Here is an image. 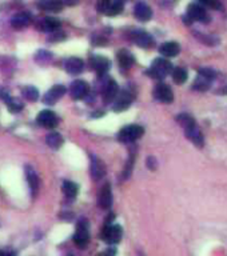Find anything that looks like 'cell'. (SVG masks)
I'll return each instance as SVG.
<instances>
[{"mask_svg": "<svg viewBox=\"0 0 227 256\" xmlns=\"http://www.w3.org/2000/svg\"><path fill=\"white\" fill-rule=\"evenodd\" d=\"M178 122L181 123V126L183 127L184 135L187 136V139L190 142H193L195 146L198 147H203V135L201 132V129L198 127L197 122L194 120L188 113H181L178 116Z\"/></svg>", "mask_w": 227, "mask_h": 256, "instance_id": "obj_1", "label": "cell"}, {"mask_svg": "<svg viewBox=\"0 0 227 256\" xmlns=\"http://www.w3.org/2000/svg\"><path fill=\"white\" fill-rule=\"evenodd\" d=\"M173 64L170 63L168 60L158 58V59L154 60V63L151 64V67L147 71V75L150 78L157 80L164 79L168 74L173 72Z\"/></svg>", "mask_w": 227, "mask_h": 256, "instance_id": "obj_2", "label": "cell"}, {"mask_svg": "<svg viewBox=\"0 0 227 256\" xmlns=\"http://www.w3.org/2000/svg\"><path fill=\"white\" fill-rule=\"evenodd\" d=\"M143 127L140 126H136V124L126 126L118 132V140L122 143H133L135 140H138L143 135Z\"/></svg>", "mask_w": 227, "mask_h": 256, "instance_id": "obj_3", "label": "cell"}, {"mask_svg": "<svg viewBox=\"0 0 227 256\" xmlns=\"http://www.w3.org/2000/svg\"><path fill=\"white\" fill-rule=\"evenodd\" d=\"M90 241V231H89V223L87 220H79L78 226H76V231L74 235V243L79 248H84L89 244Z\"/></svg>", "mask_w": 227, "mask_h": 256, "instance_id": "obj_4", "label": "cell"}, {"mask_svg": "<svg viewBox=\"0 0 227 256\" xmlns=\"http://www.w3.org/2000/svg\"><path fill=\"white\" fill-rule=\"evenodd\" d=\"M122 235H123L122 227L118 224H106L102 232V239L110 244H116L122 240Z\"/></svg>", "mask_w": 227, "mask_h": 256, "instance_id": "obj_5", "label": "cell"}, {"mask_svg": "<svg viewBox=\"0 0 227 256\" xmlns=\"http://www.w3.org/2000/svg\"><path fill=\"white\" fill-rule=\"evenodd\" d=\"M186 20H190V21H201V23H210V15L204 11L203 7H201L199 4H190L187 8V15L184 18Z\"/></svg>", "mask_w": 227, "mask_h": 256, "instance_id": "obj_6", "label": "cell"}, {"mask_svg": "<svg viewBox=\"0 0 227 256\" xmlns=\"http://www.w3.org/2000/svg\"><path fill=\"white\" fill-rule=\"evenodd\" d=\"M134 99V94L129 89H123V91H120L119 95L115 99V102H114V111L115 112H122V111H126V109L129 108L130 104L133 103Z\"/></svg>", "mask_w": 227, "mask_h": 256, "instance_id": "obj_7", "label": "cell"}, {"mask_svg": "<svg viewBox=\"0 0 227 256\" xmlns=\"http://www.w3.org/2000/svg\"><path fill=\"white\" fill-rule=\"evenodd\" d=\"M154 98L159 100V102H162V103H171L174 100L173 89L170 88V85H167V84H157L155 88H154Z\"/></svg>", "mask_w": 227, "mask_h": 256, "instance_id": "obj_8", "label": "cell"}, {"mask_svg": "<svg viewBox=\"0 0 227 256\" xmlns=\"http://www.w3.org/2000/svg\"><path fill=\"white\" fill-rule=\"evenodd\" d=\"M36 122L45 128H55L59 123V119L56 116V113L54 111L49 109H43L39 115L36 116Z\"/></svg>", "mask_w": 227, "mask_h": 256, "instance_id": "obj_9", "label": "cell"}, {"mask_svg": "<svg viewBox=\"0 0 227 256\" xmlns=\"http://www.w3.org/2000/svg\"><path fill=\"white\" fill-rule=\"evenodd\" d=\"M89 84L84 80H75L74 83L71 84V88H69V94H71V98L75 99V100H80L83 99L84 96H87L89 94Z\"/></svg>", "mask_w": 227, "mask_h": 256, "instance_id": "obj_10", "label": "cell"}, {"mask_svg": "<svg viewBox=\"0 0 227 256\" xmlns=\"http://www.w3.org/2000/svg\"><path fill=\"white\" fill-rule=\"evenodd\" d=\"M66 94V87L65 85H62V84H56L54 85L52 88L47 91V94L45 95V98H43V102L47 106H52L55 104L58 100H59L63 95Z\"/></svg>", "mask_w": 227, "mask_h": 256, "instance_id": "obj_11", "label": "cell"}, {"mask_svg": "<svg viewBox=\"0 0 227 256\" xmlns=\"http://www.w3.org/2000/svg\"><path fill=\"white\" fill-rule=\"evenodd\" d=\"M131 39L142 48H151L154 45V39L151 35H148L146 31H133L131 32Z\"/></svg>", "mask_w": 227, "mask_h": 256, "instance_id": "obj_12", "label": "cell"}, {"mask_svg": "<svg viewBox=\"0 0 227 256\" xmlns=\"http://www.w3.org/2000/svg\"><path fill=\"white\" fill-rule=\"evenodd\" d=\"M98 202L100 208H103V210H109L111 207V204H113V192H111V186H110L109 183L103 184V187L100 188Z\"/></svg>", "mask_w": 227, "mask_h": 256, "instance_id": "obj_13", "label": "cell"}, {"mask_svg": "<svg viewBox=\"0 0 227 256\" xmlns=\"http://www.w3.org/2000/svg\"><path fill=\"white\" fill-rule=\"evenodd\" d=\"M119 95V87L115 80H109L103 87V100L104 103H111Z\"/></svg>", "mask_w": 227, "mask_h": 256, "instance_id": "obj_14", "label": "cell"}, {"mask_svg": "<svg viewBox=\"0 0 227 256\" xmlns=\"http://www.w3.org/2000/svg\"><path fill=\"white\" fill-rule=\"evenodd\" d=\"M31 21H32V15L30 12H19L11 19V25L15 30H22V28H25L27 25H30Z\"/></svg>", "mask_w": 227, "mask_h": 256, "instance_id": "obj_15", "label": "cell"}, {"mask_svg": "<svg viewBox=\"0 0 227 256\" xmlns=\"http://www.w3.org/2000/svg\"><path fill=\"white\" fill-rule=\"evenodd\" d=\"M36 4L40 10L48 11V12H59L65 5L63 0H38Z\"/></svg>", "mask_w": 227, "mask_h": 256, "instance_id": "obj_16", "label": "cell"}, {"mask_svg": "<svg viewBox=\"0 0 227 256\" xmlns=\"http://www.w3.org/2000/svg\"><path fill=\"white\" fill-rule=\"evenodd\" d=\"M106 175V166L99 158L92 156L91 159V176L94 180H100Z\"/></svg>", "mask_w": 227, "mask_h": 256, "instance_id": "obj_17", "label": "cell"}, {"mask_svg": "<svg viewBox=\"0 0 227 256\" xmlns=\"http://www.w3.org/2000/svg\"><path fill=\"white\" fill-rule=\"evenodd\" d=\"M65 68L69 75H79L84 68L83 60L79 58H68L66 60Z\"/></svg>", "mask_w": 227, "mask_h": 256, "instance_id": "obj_18", "label": "cell"}, {"mask_svg": "<svg viewBox=\"0 0 227 256\" xmlns=\"http://www.w3.org/2000/svg\"><path fill=\"white\" fill-rule=\"evenodd\" d=\"M91 67L98 72L99 75H104L111 67L109 59H106L103 56H94L91 59Z\"/></svg>", "mask_w": 227, "mask_h": 256, "instance_id": "obj_19", "label": "cell"}, {"mask_svg": "<svg viewBox=\"0 0 227 256\" xmlns=\"http://www.w3.org/2000/svg\"><path fill=\"white\" fill-rule=\"evenodd\" d=\"M134 15L140 21H148L153 16V11L146 3H138L134 8Z\"/></svg>", "mask_w": 227, "mask_h": 256, "instance_id": "obj_20", "label": "cell"}, {"mask_svg": "<svg viewBox=\"0 0 227 256\" xmlns=\"http://www.w3.org/2000/svg\"><path fill=\"white\" fill-rule=\"evenodd\" d=\"M159 52L166 58H175L181 52V47L177 42H166L159 47Z\"/></svg>", "mask_w": 227, "mask_h": 256, "instance_id": "obj_21", "label": "cell"}, {"mask_svg": "<svg viewBox=\"0 0 227 256\" xmlns=\"http://www.w3.org/2000/svg\"><path fill=\"white\" fill-rule=\"evenodd\" d=\"M24 172H25V177H27V182H28V186L31 188V192L32 193H36L38 190H39V177L35 172V170L31 166H25L24 167Z\"/></svg>", "mask_w": 227, "mask_h": 256, "instance_id": "obj_22", "label": "cell"}, {"mask_svg": "<svg viewBox=\"0 0 227 256\" xmlns=\"http://www.w3.org/2000/svg\"><path fill=\"white\" fill-rule=\"evenodd\" d=\"M116 59H118V63L120 64L122 68H130L135 63L133 54L130 51H127V49H120V51H118L116 52Z\"/></svg>", "mask_w": 227, "mask_h": 256, "instance_id": "obj_23", "label": "cell"}, {"mask_svg": "<svg viewBox=\"0 0 227 256\" xmlns=\"http://www.w3.org/2000/svg\"><path fill=\"white\" fill-rule=\"evenodd\" d=\"M38 28L45 32H55L60 28V21L55 18H45L39 23Z\"/></svg>", "mask_w": 227, "mask_h": 256, "instance_id": "obj_24", "label": "cell"}, {"mask_svg": "<svg viewBox=\"0 0 227 256\" xmlns=\"http://www.w3.org/2000/svg\"><path fill=\"white\" fill-rule=\"evenodd\" d=\"M3 99H4L7 107H8V109H10L12 113L20 112V111L23 109V107H24V104L22 103L19 99L14 98V96H10L8 94H5L4 96H3Z\"/></svg>", "mask_w": 227, "mask_h": 256, "instance_id": "obj_25", "label": "cell"}, {"mask_svg": "<svg viewBox=\"0 0 227 256\" xmlns=\"http://www.w3.org/2000/svg\"><path fill=\"white\" fill-rule=\"evenodd\" d=\"M45 143L48 147H51L52 149H58L63 146V138L62 135L58 132H51L45 136Z\"/></svg>", "mask_w": 227, "mask_h": 256, "instance_id": "obj_26", "label": "cell"}, {"mask_svg": "<svg viewBox=\"0 0 227 256\" xmlns=\"http://www.w3.org/2000/svg\"><path fill=\"white\" fill-rule=\"evenodd\" d=\"M211 82L212 80L204 78L202 75H198V78L195 79V82H194L193 84V88L197 89V91H201V92L207 91V89L210 88V85H211Z\"/></svg>", "mask_w": 227, "mask_h": 256, "instance_id": "obj_27", "label": "cell"}, {"mask_svg": "<svg viewBox=\"0 0 227 256\" xmlns=\"http://www.w3.org/2000/svg\"><path fill=\"white\" fill-rule=\"evenodd\" d=\"M62 188H63V192H65L66 196L69 197V199H74L78 195V191H79V187L74 182H69V180H65Z\"/></svg>", "mask_w": 227, "mask_h": 256, "instance_id": "obj_28", "label": "cell"}, {"mask_svg": "<svg viewBox=\"0 0 227 256\" xmlns=\"http://www.w3.org/2000/svg\"><path fill=\"white\" fill-rule=\"evenodd\" d=\"M22 95L28 102H36L39 99V91L35 88L34 85H25V87H23L22 88Z\"/></svg>", "mask_w": 227, "mask_h": 256, "instance_id": "obj_29", "label": "cell"}, {"mask_svg": "<svg viewBox=\"0 0 227 256\" xmlns=\"http://www.w3.org/2000/svg\"><path fill=\"white\" fill-rule=\"evenodd\" d=\"M171 74H173L174 82H175L177 84H183L188 78L187 71L183 68V67H177V68H174Z\"/></svg>", "mask_w": 227, "mask_h": 256, "instance_id": "obj_30", "label": "cell"}, {"mask_svg": "<svg viewBox=\"0 0 227 256\" xmlns=\"http://www.w3.org/2000/svg\"><path fill=\"white\" fill-rule=\"evenodd\" d=\"M124 8V0H114L111 5H110L109 11H107V15L115 16L120 14Z\"/></svg>", "mask_w": 227, "mask_h": 256, "instance_id": "obj_31", "label": "cell"}, {"mask_svg": "<svg viewBox=\"0 0 227 256\" xmlns=\"http://www.w3.org/2000/svg\"><path fill=\"white\" fill-rule=\"evenodd\" d=\"M51 58H52L51 52H48V51H43V49H42V51H38L36 55H35V60L40 64L48 63L49 60H51Z\"/></svg>", "mask_w": 227, "mask_h": 256, "instance_id": "obj_32", "label": "cell"}, {"mask_svg": "<svg viewBox=\"0 0 227 256\" xmlns=\"http://www.w3.org/2000/svg\"><path fill=\"white\" fill-rule=\"evenodd\" d=\"M201 4H203L204 7H207V8H211V10H217L221 11L223 8L222 3L219 1V0H198Z\"/></svg>", "mask_w": 227, "mask_h": 256, "instance_id": "obj_33", "label": "cell"}, {"mask_svg": "<svg viewBox=\"0 0 227 256\" xmlns=\"http://www.w3.org/2000/svg\"><path fill=\"white\" fill-rule=\"evenodd\" d=\"M111 3H113L111 0H99L98 4H96V8H98L99 12H102V14H107V11H109Z\"/></svg>", "mask_w": 227, "mask_h": 256, "instance_id": "obj_34", "label": "cell"}, {"mask_svg": "<svg viewBox=\"0 0 227 256\" xmlns=\"http://www.w3.org/2000/svg\"><path fill=\"white\" fill-rule=\"evenodd\" d=\"M198 74L202 75V76H204V78H207V79L210 80H214L217 78V72L212 71L211 68H201L198 71Z\"/></svg>", "mask_w": 227, "mask_h": 256, "instance_id": "obj_35", "label": "cell"}, {"mask_svg": "<svg viewBox=\"0 0 227 256\" xmlns=\"http://www.w3.org/2000/svg\"><path fill=\"white\" fill-rule=\"evenodd\" d=\"M195 35H197L198 39H201L203 43H206V44H210V45L218 44L217 43L218 39L217 38H214V36H207V35H201V34H195Z\"/></svg>", "mask_w": 227, "mask_h": 256, "instance_id": "obj_36", "label": "cell"}, {"mask_svg": "<svg viewBox=\"0 0 227 256\" xmlns=\"http://www.w3.org/2000/svg\"><path fill=\"white\" fill-rule=\"evenodd\" d=\"M133 164H134V155H131L127 162V166L124 168V173H123V179H127V177L131 175V170H133Z\"/></svg>", "mask_w": 227, "mask_h": 256, "instance_id": "obj_37", "label": "cell"}, {"mask_svg": "<svg viewBox=\"0 0 227 256\" xmlns=\"http://www.w3.org/2000/svg\"><path fill=\"white\" fill-rule=\"evenodd\" d=\"M107 43V40L102 38V36H95L94 39H92V44L94 45H104Z\"/></svg>", "mask_w": 227, "mask_h": 256, "instance_id": "obj_38", "label": "cell"}, {"mask_svg": "<svg viewBox=\"0 0 227 256\" xmlns=\"http://www.w3.org/2000/svg\"><path fill=\"white\" fill-rule=\"evenodd\" d=\"M63 39H65V35L60 34V32H58V31L52 32V36L49 38V40H52V42H59V40H63Z\"/></svg>", "mask_w": 227, "mask_h": 256, "instance_id": "obj_39", "label": "cell"}, {"mask_svg": "<svg viewBox=\"0 0 227 256\" xmlns=\"http://www.w3.org/2000/svg\"><path fill=\"white\" fill-rule=\"evenodd\" d=\"M147 167L154 171V170H157V160L154 158H147Z\"/></svg>", "mask_w": 227, "mask_h": 256, "instance_id": "obj_40", "label": "cell"}, {"mask_svg": "<svg viewBox=\"0 0 227 256\" xmlns=\"http://www.w3.org/2000/svg\"><path fill=\"white\" fill-rule=\"evenodd\" d=\"M116 255V251H115V248H107L103 254H100L99 256H115Z\"/></svg>", "mask_w": 227, "mask_h": 256, "instance_id": "obj_41", "label": "cell"}, {"mask_svg": "<svg viewBox=\"0 0 227 256\" xmlns=\"http://www.w3.org/2000/svg\"><path fill=\"white\" fill-rule=\"evenodd\" d=\"M0 256H15L14 252H0Z\"/></svg>", "mask_w": 227, "mask_h": 256, "instance_id": "obj_42", "label": "cell"}, {"mask_svg": "<svg viewBox=\"0 0 227 256\" xmlns=\"http://www.w3.org/2000/svg\"><path fill=\"white\" fill-rule=\"evenodd\" d=\"M223 92H225V94H227V87L225 89H223Z\"/></svg>", "mask_w": 227, "mask_h": 256, "instance_id": "obj_43", "label": "cell"}, {"mask_svg": "<svg viewBox=\"0 0 227 256\" xmlns=\"http://www.w3.org/2000/svg\"><path fill=\"white\" fill-rule=\"evenodd\" d=\"M71 256H72V255H71Z\"/></svg>", "mask_w": 227, "mask_h": 256, "instance_id": "obj_44", "label": "cell"}]
</instances>
